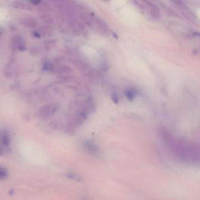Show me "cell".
I'll list each match as a JSON object with an SVG mask.
<instances>
[{"label":"cell","instance_id":"obj_1","mask_svg":"<svg viewBox=\"0 0 200 200\" xmlns=\"http://www.w3.org/2000/svg\"><path fill=\"white\" fill-rule=\"evenodd\" d=\"M162 137L177 156L185 162L194 163L199 162V147L181 140H176L166 132H161Z\"/></svg>","mask_w":200,"mask_h":200},{"label":"cell","instance_id":"obj_2","mask_svg":"<svg viewBox=\"0 0 200 200\" xmlns=\"http://www.w3.org/2000/svg\"><path fill=\"white\" fill-rule=\"evenodd\" d=\"M58 107L55 104H48L41 107L38 110L37 114L41 119H46L53 114L57 110Z\"/></svg>","mask_w":200,"mask_h":200},{"label":"cell","instance_id":"obj_3","mask_svg":"<svg viewBox=\"0 0 200 200\" xmlns=\"http://www.w3.org/2000/svg\"><path fill=\"white\" fill-rule=\"evenodd\" d=\"M82 148L87 153L92 156L98 157L100 155L99 148L91 141L86 140L84 141L82 143Z\"/></svg>","mask_w":200,"mask_h":200},{"label":"cell","instance_id":"obj_4","mask_svg":"<svg viewBox=\"0 0 200 200\" xmlns=\"http://www.w3.org/2000/svg\"><path fill=\"white\" fill-rule=\"evenodd\" d=\"M11 46L13 49L19 50L21 52L25 51L27 48V43L24 38L20 35L14 37L11 41Z\"/></svg>","mask_w":200,"mask_h":200},{"label":"cell","instance_id":"obj_5","mask_svg":"<svg viewBox=\"0 0 200 200\" xmlns=\"http://www.w3.org/2000/svg\"><path fill=\"white\" fill-rule=\"evenodd\" d=\"M12 7L16 9L20 10L33 11V8L31 4L29 2H23V1H14L12 2Z\"/></svg>","mask_w":200,"mask_h":200},{"label":"cell","instance_id":"obj_6","mask_svg":"<svg viewBox=\"0 0 200 200\" xmlns=\"http://www.w3.org/2000/svg\"><path fill=\"white\" fill-rule=\"evenodd\" d=\"M22 24L28 28H35L38 25L37 21L32 17H25L21 21Z\"/></svg>","mask_w":200,"mask_h":200},{"label":"cell","instance_id":"obj_7","mask_svg":"<svg viewBox=\"0 0 200 200\" xmlns=\"http://www.w3.org/2000/svg\"><path fill=\"white\" fill-rule=\"evenodd\" d=\"M1 145L4 146H9L11 144V137L8 133L4 132L1 134L0 138Z\"/></svg>","mask_w":200,"mask_h":200},{"label":"cell","instance_id":"obj_8","mask_svg":"<svg viewBox=\"0 0 200 200\" xmlns=\"http://www.w3.org/2000/svg\"><path fill=\"white\" fill-rule=\"evenodd\" d=\"M4 75L7 79H12L14 77V72L11 65H7L4 69Z\"/></svg>","mask_w":200,"mask_h":200},{"label":"cell","instance_id":"obj_9","mask_svg":"<svg viewBox=\"0 0 200 200\" xmlns=\"http://www.w3.org/2000/svg\"><path fill=\"white\" fill-rule=\"evenodd\" d=\"M65 176L68 179H73L78 182H82L84 181V179L81 176L74 173H71V172L67 173L65 174Z\"/></svg>","mask_w":200,"mask_h":200},{"label":"cell","instance_id":"obj_10","mask_svg":"<svg viewBox=\"0 0 200 200\" xmlns=\"http://www.w3.org/2000/svg\"><path fill=\"white\" fill-rule=\"evenodd\" d=\"M42 21L46 24H53L54 22V18L52 15L47 14H43L41 17Z\"/></svg>","mask_w":200,"mask_h":200},{"label":"cell","instance_id":"obj_11","mask_svg":"<svg viewBox=\"0 0 200 200\" xmlns=\"http://www.w3.org/2000/svg\"><path fill=\"white\" fill-rule=\"evenodd\" d=\"M8 177V171L4 167L0 166V180L6 179Z\"/></svg>","mask_w":200,"mask_h":200},{"label":"cell","instance_id":"obj_12","mask_svg":"<svg viewBox=\"0 0 200 200\" xmlns=\"http://www.w3.org/2000/svg\"><path fill=\"white\" fill-rule=\"evenodd\" d=\"M41 33H42L48 36H52L53 33H54L53 31L52 30L49 28V27H42L41 29Z\"/></svg>","mask_w":200,"mask_h":200},{"label":"cell","instance_id":"obj_13","mask_svg":"<svg viewBox=\"0 0 200 200\" xmlns=\"http://www.w3.org/2000/svg\"><path fill=\"white\" fill-rule=\"evenodd\" d=\"M41 2H42L40 1H30V2H29L30 4H31L32 5H35V6L40 5V4H41Z\"/></svg>","mask_w":200,"mask_h":200},{"label":"cell","instance_id":"obj_14","mask_svg":"<svg viewBox=\"0 0 200 200\" xmlns=\"http://www.w3.org/2000/svg\"><path fill=\"white\" fill-rule=\"evenodd\" d=\"M32 33H32L33 35L36 38H41V33H40V32L33 31Z\"/></svg>","mask_w":200,"mask_h":200},{"label":"cell","instance_id":"obj_15","mask_svg":"<svg viewBox=\"0 0 200 200\" xmlns=\"http://www.w3.org/2000/svg\"><path fill=\"white\" fill-rule=\"evenodd\" d=\"M126 95L129 99H133V97H134V95H133L132 92H130V91H129V92H127Z\"/></svg>","mask_w":200,"mask_h":200},{"label":"cell","instance_id":"obj_16","mask_svg":"<svg viewBox=\"0 0 200 200\" xmlns=\"http://www.w3.org/2000/svg\"><path fill=\"white\" fill-rule=\"evenodd\" d=\"M4 151L3 148V146L0 144V156L2 157L4 156Z\"/></svg>","mask_w":200,"mask_h":200},{"label":"cell","instance_id":"obj_17","mask_svg":"<svg viewBox=\"0 0 200 200\" xmlns=\"http://www.w3.org/2000/svg\"><path fill=\"white\" fill-rule=\"evenodd\" d=\"M14 193H15V191H14V190H10V191H9V194H10V195H14Z\"/></svg>","mask_w":200,"mask_h":200}]
</instances>
